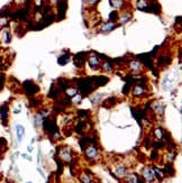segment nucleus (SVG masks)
<instances>
[{
    "label": "nucleus",
    "instance_id": "f257e3e1",
    "mask_svg": "<svg viewBox=\"0 0 182 183\" xmlns=\"http://www.w3.org/2000/svg\"><path fill=\"white\" fill-rule=\"evenodd\" d=\"M177 81V75L175 73L173 72V73L169 74L166 78L163 80V89L164 90H170V89H172L173 86H174V82Z\"/></svg>",
    "mask_w": 182,
    "mask_h": 183
},
{
    "label": "nucleus",
    "instance_id": "f03ea898",
    "mask_svg": "<svg viewBox=\"0 0 182 183\" xmlns=\"http://www.w3.org/2000/svg\"><path fill=\"white\" fill-rule=\"evenodd\" d=\"M85 156L89 160H96L99 156V152L94 146H89L85 148Z\"/></svg>",
    "mask_w": 182,
    "mask_h": 183
},
{
    "label": "nucleus",
    "instance_id": "7ed1b4c3",
    "mask_svg": "<svg viewBox=\"0 0 182 183\" xmlns=\"http://www.w3.org/2000/svg\"><path fill=\"white\" fill-rule=\"evenodd\" d=\"M88 64L92 70H97L100 66V59L97 55H91L88 60Z\"/></svg>",
    "mask_w": 182,
    "mask_h": 183
},
{
    "label": "nucleus",
    "instance_id": "20e7f679",
    "mask_svg": "<svg viewBox=\"0 0 182 183\" xmlns=\"http://www.w3.org/2000/svg\"><path fill=\"white\" fill-rule=\"evenodd\" d=\"M143 178L144 180L146 181L147 183H152L154 181V173H153V171L149 169V167H146V169L143 171Z\"/></svg>",
    "mask_w": 182,
    "mask_h": 183
},
{
    "label": "nucleus",
    "instance_id": "39448f33",
    "mask_svg": "<svg viewBox=\"0 0 182 183\" xmlns=\"http://www.w3.org/2000/svg\"><path fill=\"white\" fill-rule=\"evenodd\" d=\"M115 173H116V175L118 176V178H125V176H127V167L125 166V165H117L116 167H115Z\"/></svg>",
    "mask_w": 182,
    "mask_h": 183
},
{
    "label": "nucleus",
    "instance_id": "423d86ee",
    "mask_svg": "<svg viewBox=\"0 0 182 183\" xmlns=\"http://www.w3.org/2000/svg\"><path fill=\"white\" fill-rule=\"evenodd\" d=\"M59 156H60L61 160L64 161V162H71V160H72L71 152L69 151L68 148H63V150H61L60 153H59Z\"/></svg>",
    "mask_w": 182,
    "mask_h": 183
},
{
    "label": "nucleus",
    "instance_id": "0eeeda50",
    "mask_svg": "<svg viewBox=\"0 0 182 183\" xmlns=\"http://www.w3.org/2000/svg\"><path fill=\"white\" fill-rule=\"evenodd\" d=\"M116 24L114 23V22H107V23L103 24V26H101V32L103 33H109L111 32L112 29H115L116 28Z\"/></svg>",
    "mask_w": 182,
    "mask_h": 183
},
{
    "label": "nucleus",
    "instance_id": "6e6552de",
    "mask_svg": "<svg viewBox=\"0 0 182 183\" xmlns=\"http://www.w3.org/2000/svg\"><path fill=\"white\" fill-rule=\"evenodd\" d=\"M16 134H17V139H18V142H22L24 135H25V129H24V127L22 125H17V126H16Z\"/></svg>",
    "mask_w": 182,
    "mask_h": 183
},
{
    "label": "nucleus",
    "instance_id": "1a4fd4ad",
    "mask_svg": "<svg viewBox=\"0 0 182 183\" xmlns=\"http://www.w3.org/2000/svg\"><path fill=\"white\" fill-rule=\"evenodd\" d=\"M129 68L134 72H140V70H142V65H140L138 61H131V63H129Z\"/></svg>",
    "mask_w": 182,
    "mask_h": 183
},
{
    "label": "nucleus",
    "instance_id": "9d476101",
    "mask_svg": "<svg viewBox=\"0 0 182 183\" xmlns=\"http://www.w3.org/2000/svg\"><path fill=\"white\" fill-rule=\"evenodd\" d=\"M131 18V13H123L121 15H119L118 17V20L120 22V24H125L127 23L129 19Z\"/></svg>",
    "mask_w": 182,
    "mask_h": 183
},
{
    "label": "nucleus",
    "instance_id": "9b49d317",
    "mask_svg": "<svg viewBox=\"0 0 182 183\" xmlns=\"http://www.w3.org/2000/svg\"><path fill=\"white\" fill-rule=\"evenodd\" d=\"M124 4H125L124 0H110V5L115 9H121L124 7Z\"/></svg>",
    "mask_w": 182,
    "mask_h": 183
},
{
    "label": "nucleus",
    "instance_id": "f8f14e48",
    "mask_svg": "<svg viewBox=\"0 0 182 183\" xmlns=\"http://www.w3.org/2000/svg\"><path fill=\"white\" fill-rule=\"evenodd\" d=\"M126 182L127 183H140V178L137 176V174L131 173V174H129V175L127 176Z\"/></svg>",
    "mask_w": 182,
    "mask_h": 183
},
{
    "label": "nucleus",
    "instance_id": "ddd939ff",
    "mask_svg": "<svg viewBox=\"0 0 182 183\" xmlns=\"http://www.w3.org/2000/svg\"><path fill=\"white\" fill-rule=\"evenodd\" d=\"M144 87L143 86H136L135 88H134V91H133V94L135 97H140L144 94Z\"/></svg>",
    "mask_w": 182,
    "mask_h": 183
},
{
    "label": "nucleus",
    "instance_id": "4468645a",
    "mask_svg": "<svg viewBox=\"0 0 182 183\" xmlns=\"http://www.w3.org/2000/svg\"><path fill=\"white\" fill-rule=\"evenodd\" d=\"M149 2L147 0H137V8L140 10H146L149 8Z\"/></svg>",
    "mask_w": 182,
    "mask_h": 183
},
{
    "label": "nucleus",
    "instance_id": "2eb2a0df",
    "mask_svg": "<svg viewBox=\"0 0 182 183\" xmlns=\"http://www.w3.org/2000/svg\"><path fill=\"white\" fill-rule=\"evenodd\" d=\"M153 173H154V176H156L160 180H162L164 178V173L162 172V170H160L159 167H154L153 169Z\"/></svg>",
    "mask_w": 182,
    "mask_h": 183
},
{
    "label": "nucleus",
    "instance_id": "dca6fc26",
    "mask_svg": "<svg viewBox=\"0 0 182 183\" xmlns=\"http://www.w3.org/2000/svg\"><path fill=\"white\" fill-rule=\"evenodd\" d=\"M80 181L82 183H91L92 182V179L90 178L88 174L84 173V174H81V175H80Z\"/></svg>",
    "mask_w": 182,
    "mask_h": 183
},
{
    "label": "nucleus",
    "instance_id": "f3484780",
    "mask_svg": "<svg viewBox=\"0 0 182 183\" xmlns=\"http://www.w3.org/2000/svg\"><path fill=\"white\" fill-rule=\"evenodd\" d=\"M7 116H8V108L6 106H2L0 109V117H1V119L5 120V119H7Z\"/></svg>",
    "mask_w": 182,
    "mask_h": 183
},
{
    "label": "nucleus",
    "instance_id": "a211bd4d",
    "mask_svg": "<svg viewBox=\"0 0 182 183\" xmlns=\"http://www.w3.org/2000/svg\"><path fill=\"white\" fill-rule=\"evenodd\" d=\"M103 70L107 73H110V72H112V65L109 62H105L103 64Z\"/></svg>",
    "mask_w": 182,
    "mask_h": 183
},
{
    "label": "nucleus",
    "instance_id": "6ab92c4d",
    "mask_svg": "<svg viewBox=\"0 0 182 183\" xmlns=\"http://www.w3.org/2000/svg\"><path fill=\"white\" fill-rule=\"evenodd\" d=\"M69 61H70V56H69V55H63L62 57L59 59V63H60L61 65H64V64H66Z\"/></svg>",
    "mask_w": 182,
    "mask_h": 183
},
{
    "label": "nucleus",
    "instance_id": "aec40b11",
    "mask_svg": "<svg viewBox=\"0 0 182 183\" xmlns=\"http://www.w3.org/2000/svg\"><path fill=\"white\" fill-rule=\"evenodd\" d=\"M154 109L156 112H159V114H163V110H164V106L162 103H159V102H156L154 105Z\"/></svg>",
    "mask_w": 182,
    "mask_h": 183
},
{
    "label": "nucleus",
    "instance_id": "412c9836",
    "mask_svg": "<svg viewBox=\"0 0 182 183\" xmlns=\"http://www.w3.org/2000/svg\"><path fill=\"white\" fill-rule=\"evenodd\" d=\"M77 93H78V90H77L75 88H69V89L66 90V94L69 97H71V98H73Z\"/></svg>",
    "mask_w": 182,
    "mask_h": 183
},
{
    "label": "nucleus",
    "instance_id": "4be33fe9",
    "mask_svg": "<svg viewBox=\"0 0 182 183\" xmlns=\"http://www.w3.org/2000/svg\"><path fill=\"white\" fill-rule=\"evenodd\" d=\"M42 121H43V116L42 115H38L35 117V125H36V127H41L42 126Z\"/></svg>",
    "mask_w": 182,
    "mask_h": 183
},
{
    "label": "nucleus",
    "instance_id": "5701e85b",
    "mask_svg": "<svg viewBox=\"0 0 182 183\" xmlns=\"http://www.w3.org/2000/svg\"><path fill=\"white\" fill-rule=\"evenodd\" d=\"M2 35H4V42H5V43H9V42H10V33H9V30H8V29L4 30Z\"/></svg>",
    "mask_w": 182,
    "mask_h": 183
},
{
    "label": "nucleus",
    "instance_id": "b1692460",
    "mask_svg": "<svg viewBox=\"0 0 182 183\" xmlns=\"http://www.w3.org/2000/svg\"><path fill=\"white\" fill-rule=\"evenodd\" d=\"M154 135L156 138H159V139H161V138L163 137V133H162V129L161 128H156L154 130Z\"/></svg>",
    "mask_w": 182,
    "mask_h": 183
},
{
    "label": "nucleus",
    "instance_id": "393cba45",
    "mask_svg": "<svg viewBox=\"0 0 182 183\" xmlns=\"http://www.w3.org/2000/svg\"><path fill=\"white\" fill-rule=\"evenodd\" d=\"M118 17H119V15H118L117 11H112L111 14H110V16H109V18H110L111 22H116V20H118Z\"/></svg>",
    "mask_w": 182,
    "mask_h": 183
},
{
    "label": "nucleus",
    "instance_id": "a878e982",
    "mask_svg": "<svg viewBox=\"0 0 182 183\" xmlns=\"http://www.w3.org/2000/svg\"><path fill=\"white\" fill-rule=\"evenodd\" d=\"M81 101H82V97L80 96V94H75L74 97H73V102L74 103H81Z\"/></svg>",
    "mask_w": 182,
    "mask_h": 183
},
{
    "label": "nucleus",
    "instance_id": "bb28decb",
    "mask_svg": "<svg viewBox=\"0 0 182 183\" xmlns=\"http://www.w3.org/2000/svg\"><path fill=\"white\" fill-rule=\"evenodd\" d=\"M99 0H88V4H90V5H96V4H97V2H98Z\"/></svg>",
    "mask_w": 182,
    "mask_h": 183
},
{
    "label": "nucleus",
    "instance_id": "cd10ccee",
    "mask_svg": "<svg viewBox=\"0 0 182 183\" xmlns=\"http://www.w3.org/2000/svg\"><path fill=\"white\" fill-rule=\"evenodd\" d=\"M5 23H6V19H4V18H1V17H0V28H1V26H2V25H5Z\"/></svg>",
    "mask_w": 182,
    "mask_h": 183
},
{
    "label": "nucleus",
    "instance_id": "c85d7f7f",
    "mask_svg": "<svg viewBox=\"0 0 182 183\" xmlns=\"http://www.w3.org/2000/svg\"><path fill=\"white\" fill-rule=\"evenodd\" d=\"M5 183H13V182H9V181H7V182H5Z\"/></svg>",
    "mask_w": 182,
    "mask_h": 183
},
{
    "label": "nucleus",
    "instance_id": "c756f323",
    "mask_svg": "<svg viewBox=\"0 0 182 183\" xmlns=\"http://www.w3.org/2000/svg\"><path fill=\"white\" fill-rule=\"evenodd\" d=\"M85 1H88V0H85Z\"/></svg>",
    "mask_w": 182,
    "mask_h": 183
}]
</instances>
